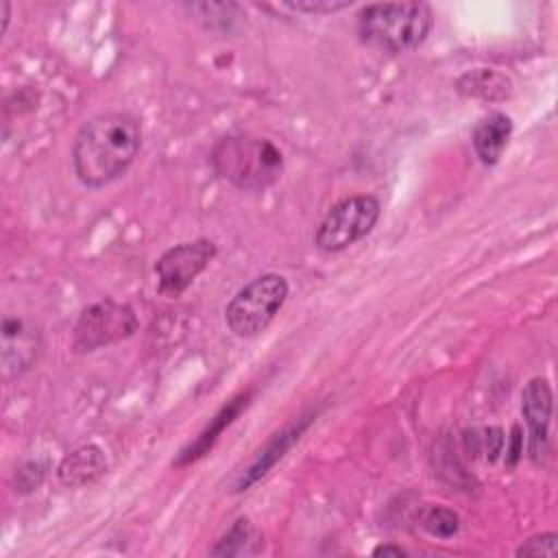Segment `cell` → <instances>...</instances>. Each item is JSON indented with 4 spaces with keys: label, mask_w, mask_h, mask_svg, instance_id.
<instances>
[{
    "label": "cell",
    "mask_w": 558,
    "mask_h": 558,
    "mask_svg": "<svg viewBox=\"0 0 558 558\" xmlns=\"http://www.w3.org/2000/svg\"><path fill=\"white\" fill-rule=\"evenodd\" d=\"M140 146L142 126L137 118L124 111L98 113L74 135V174L85 187H105L131 168Z\"/></svg>",
    "instance_id": "6da1fadb"
},
{
    "label": "cell",
    "mask_w": 558,
    "mask_h": 558,
    "mask_svg": "<svg viewBox=\"0 0 558 558\" xmlns=\"http://www.w3.org/2000/svg\"><path fill=\"white\" fill-rule=\"evenodd\" d=\"M209 161L220 179L242 192H264L283 174L281 150L264 137L227 135L211 148Z\"/></svg>",
    "instance_id": "7a4b0ae2"
},
{
    "label": "cell",
    "mask_w": 558,
    "mask_h": 558,
    "mask_svg": "<svg viewBox=\"0 0 558 558\" xmlns=\"http://www.w3.org/2000/svg\"><path fill=\"white\" fill-rule=\"evenodd\" d=\"M432 24L434 15L425 2H379L360 11L357 35L377 50L405 52L427 39Z\"/></svg>",
    "instance_id": "3957f363"
},
{
    "label": "cell",
    "mask_w": 558,
    "mask_h": 558,
    "mask_svg": "<svg viewBox=\"0 0 558 558\" xmlns=\"http://www.w3.org/2000/svg\"><path fill=\"white\" fill-rule=\"evenodd\" d=\"M288 281L277 272H266L248 281L235 292L225 307L227 327L238 338H253L262 333L279 314L288 299Z\"/></svg>",
    "instance_id": "277c9868"
},
{
    "label": "cell",
    "mask_w": 558,
    "mask_h": 558,
    "mask_svg": "<svg viewBox=\"0 0 558 558\" xmlns=\"http://www.w3.org/2000/svg\"><path fill=\"white\" fill-rule=\"evenodd\" d=\"M381 214V205L373 194H355L336 203L320 220L314 244L323 253H340L357 240L366 238Z\"/></svg>",
    "instance_id": "5b68a950"
},
{
    "label": "cell",
    "mask_w": 558,
    "mask_h": 558,
    "mask_svg": "<svg viewBox=\"0 0 558 558\" xmlns=\"http://www.w3.org/2000/svg\"><path fill=\"white\" fill-rule=\"evenodd\" d=\"M137 316L126 303H118L113 299L98 301L81 312L72 333V351H98L102 347L126 340L137 331Z\"/></svg>",
    "instance_id": "8992f818"
},
{
    "label": "cell",
    "mask_w": 558,
    "mask_h": 558,
    "mask_svg": "<svg viewBox=\"0 0 558 558\" xmlns=\"http://www.w3.org/2000/svg\"><path fill=\"white\" fill-rule=\"evenodd\" d=\"M216 244L205 238L168 248L155 264L159 294L170 299L181 296L216 257Z\"/></svg>",
    "instance_id": "52a82bcc"
},
{
    "label": "cell",
    "mask_w": 558,
    "mask_h": 558,
    "mask_svg": "<svg viewBox=\"0 0 558 558\" xmlns=\"http://www.w3.org/2000/svg\"><path fill=\"white\" fill-rule=\"evenodd\" d=\"M2 342H0V364L2 377L15 379L28 373L41 353L39 327L22 316L2 318Z\"/></svg>",
    "instance_id": "ba28073f"
},
{
    "label": "cell",
    "mask_w": 558,
    "mask_h": 558,
    "mask_svg": "<svg viewBox=\"0 0 558 558\" xmlns=\"http://www.w3.org/2000/svg\"><path fill=\"white\" fill-rule=\"evenodd\" d=\"M554 410L551 386L545 377H534L521 392V414L530 429V458L541 464L549 445V423Z\"/></svg>",
    "instance_id": "9c48e42d"
},
{
    "label": "cell",
    "mask_w": 558,
    "mask_h": 558,
    "mask_svg": "<svg viewBox=\"0 0 558 558\" xmlns=\"http://www.w3.org/2000/svg\"><path fill=\"white\" fill-rule=\"evenodd\" d=\"M310 421H312V418L307 416L305 421H296V423L283 427L281 432H277V434L266 442V447L255 456V460L244 469V473L240 475V480H238V484H235L233 490H235V493L246 490V488L253 486L257 480H262V477L290 451V447L301 438V434L307 429Z\"/></svg>",
    "instance_id": "30bf717a"
},
{
    "label": "cell",
    "mask_w": 558,
    "mask_h": 558,
    "mask_svg": "<svg viewBox=\"0 0 558 558\" xmlns=\"http://www.w3.org/2000/svg\"><path fill=\"white\" fill-rule=\"evenodd\" d=\"M251 399V392H242L238 397H233L231 401H227L216 414L214 418H209V423L205 425V429L187 445L181 449V453L177 456V460L172 462V466H187L192 462H196L198 458H203L220 438V434L240 416V412L246 408Z\"/></svg>",
    "instance_id": "8fae6325"
},
{
    "label": "cell",
    "mask_w": 558,
    "mask_h": 558,
    "mask_svg": "<svg viewBox=\"0 0 558 558\" xmlns=\"http://www.w3.org/2000/svg\"><path fill=\"white\" fill-rule=\"evenodd\" d=\"M105 471H107V458L102 449L96 445H83L61 460L57 469V477L63 486L81 488L96 482Z\"/></svg>",
    "instance_id": "7c38bea8"
},
{
    "label": "cell",
    "mask_w": 558,
    "mask_h": 558,
    "mask_svg": "<svg viewBox=\"0 0 558 558\" xmlns=\"http://www.w3.org/2000/svg\"><path fill=\"white\" fill-rule=\"evenodd\" d=\"M512 135V120L501 111H493L473 129V148L484 166H495L504 155Z\"/></svg>",
    "instance_id": "4fadbf2b"
},
{
    "label": "cell",
    "mask_w": 558,
    "mask_h": 558,
    "mask_svg": "<svg viewBox=\"0 0 558 558\" xmlns=\"http://www.w3.org/2000/svg\"><path fill=\"white\" fill-rule=\"evenodd\" d=\"M512 83L508 76L493 70H473L458 81V92L482 100H501L510 94Z\"/></svg>",
    "instance_id": "5bb4252c"
},
{
    "label": "cell",
    "mask_w": 558,
    "mask_h": 558,
    "mask_svg": "<svg viewBox=\"0 0 558 558\" xmlns=\"http://www.w3.org/2000/svg\"><path fill=\"white\" fill-rule=\"evenodd\" d=\"M421 525L436 538H451L460 530V519L453 510L445 506H429L421 514Z\"/></svg>",
    "instance_id": "9a60e30c"
},
{
    "label": "cell",
    "mask_w": 558,
    "mask_h": 558,
    "mask_svg": "<svg viewBox=\"0 0 558 558\" xmlns=\"http://www.w3.org/2000/svg\"><path fill=\"white\" fill-rule=\"evenodd\" d=\"M253 541V527L246 519H240L233 523V527L218 541V545L211 549L216 556H235L248 551L246 545Z\"/></svg>",
    "instance_id": "2e32d148"
},
{
    "label": "cell",
    "mask_w": 558,
    "mask_h": 558,
    "mask_svg": "<svg viewBox=\"0 0 558 558\" xmlns=\"http://www.w3.org/2000/svg\"><path fill=\"white\" fill-rule=\"evenodd\" d=\"M471 440H473V447L471 451L473 453H484L486 460H497V456L501 453V447H504V432L499 427H486L482 432H471Z\"/></svg>",
    "instance_id": "e0dca14e"
},
{
    "label": "cell",
    "mask_w": 558,
    "mask_h": 558,
    "mask_svg": "<svg viewBox=\"0 0 558 558\" xmlns=\"http://www.w3.org/2000/svg\"><path fill=\"white\" fill-rule=\"evenodd\" d=\"M517 556H534V558H556L558 556V534L543 532L536 536H530L519 549Z\"/></svg>",
    "instance_id": "ac0fdd59"
},
{
    "label": "cell",
    "mask_w": 558,
    "mask_h": 558,
    "mask_svg": "<svg viewBox=\"0 0 558 558\" xmlns=\"http://www.w3.org/2000/svg\"><path fill=\"white\" fill-rule=\"evenodd\" d=\"M288 9L292 11H301V13H333L340 9L351 7V2L347 0H303V2H283Z\"/></svg>",
    "instance_id": "d6986e66"
},
{
    "label": "cell",
    "mask_w": 558,
    "mask_h": 558,
    "mask_svg": "<svg viewBox=\"0 0 558 558\" xmlns=\"http://www.w3.org/2000/svg\"><path fill=\"white\" fill-rule=\"evenodd\" d=\"M508 453H510V466H514L517 460H519V453H521V432H519V427L512 429V445H510Z\"/></svg>",
    "instance_id": "ffe728a7"
},
{
    "label": "cell",
    "mask_w": 558,
    "mask_h": 558,
    "mask_svg": "<svg viewBox=\"0 0 558 558\" xmlns=\"http://www.w3.org/2000/svg\"><path fill=\"white\" fill-rule=\"evenodd\" d=\"M405 549L399 545H379L373 549V556H403Z\"/></svg>",
    "instance_id": "44dd1931"
},
{
    "label": "cell",
    "mask_w": 558,
    "mask_h": 558,
    "mask_svg": "<svg viewBox=\"0 0 558 558\" xmlns=\"http://www.w3.org/2000/svg\"><path fill=\"white\" fill-rule=\"evenodd\" d=\"M0 9H2V33H4L7 26H9V17H11V4L9 2H0Z\"/></svg>",
    "instance_id": "7402d4cb"
}]
</instances>
